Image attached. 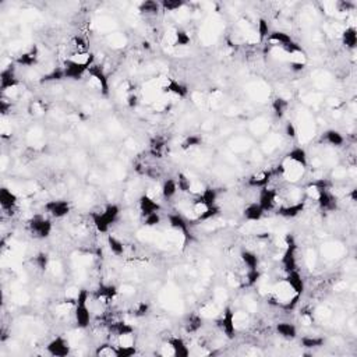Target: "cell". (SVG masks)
<instances>
[{"instance_id": "cell-19", "label": "cell", "mask_w": 357, "mask_h": 357, "mask_svg": "<svg viewBox=\"0 0 357 357\" xmlns=\"http://www.w3.org/2000/svg\"><path fill=\"white\" fill-rule=\"evenodd\" d=\"M168 346L172 351V356L175 357H188L191 353L186 340L180 336H170L168 339Z\"/></svg>"}, {"instance_id": "cell-4", "label": "cell", "mask_w": 357, "mask_h": 357, "mask_svg": "<svg viewBox=\"0 0 357 357\" xmlns=\"http://www.w3.org/2000/svg\"><path fill=\"white\" fill-rule=\"evenodd\" d=\"M217 327L219 328L221 332L224 333L225 338L229 339V340H233L237 336L236 314L230 306H226L224 309V313L217 320Z\"/></svg>"}, {"instance_id": "cell-8", "label": "cell", "mask_w": 357, "mask_h": 357, "mask_svg": "<svg viewBox=\"0 0 357 357\" xmlns=\"http://www.w3.org/2000/svg\"><path fill=\"white\" fill-rule=\"evenodd\" d=\"M87 74L97 83L98 88H99V91H101V95H102V97H109V79H108V74L105 72V68H103L101 64L94 63V64L88 68V73Z\"/></svg>"}, {"instance_id": "cell-1", "label": "cell", "mask_w": 357, "mask_h": 357, "mask_svg": "<svg viewBox=\"0 0 357 357\" xmlns=\"http://www.w3.org/2000/svg\"><path fill=\"white\" fill-rule=\"evenodd\" d=\"M92 224L95 226V229L99 233H109L110 228L117 222V219L120 217V206L117 204H108L103 208L102 211L91 212Z\"/></svg>"}, {"instance_id": "cell-14", "label": "cell", "mask_w": 357, "mask_h": 357, "mask_svg": "<svg viewBox=\"0 0 357 357\" xmlns=\"http://www.w3.org/2000/svg\"><path fill=\"white\" fill-rule=\"evenodd\" d=\"M317 204L322 212H335L338 209V198L331 190H321L317 193Z\"/></svg>"}, {"instance_id": "cell-28", "label": "cell", "mask_w": 357, "mask_h": 357, "mask_svg": "<svg viewBox=\"0 0 357 357\" xmlns=\"http://www.w3.org/2000/svg\"><path fill=\"white\" fill-rule=\"evenodd\" d=\"M109 331L113 335H116L117 338H123V336H134V327L131 324H128L126 321H115L109 325Z\"/></svg>"}, {"instance_id": "cell-33", "label": "cell", "mask_w": 357, "mask_h": 357, "mask_svg": "<svg viewBox=\"0 0 357 357\" xmlns=\"http://www.w3.org/2000/svg\"><path fill=\"white\" fill-rule=\"evenodd\" d=\"M177 191H179V188H177L176 179H173V177L165 179L164 183H162V187H161V193H162V197H164L165 200H173Z\"/></svg>"}, {"instance_id": "cell-13", "label": "cell", "mask_w": 357, "mask_h": 357, "mask_svg": "<svg viewBox=\"0 0 357 357\" xmlns=\"http://www.w3.org/2000/svg\"><path fill=\"white\" fill-rule=\"evenodd\" d=\"M276 198H278V193L269 186L258 190V201L257 202L260 204L264 212L272 211L273 208L276 206Z\"/></svg>"}, {"instance_id": "cell-18", "label": "cell", "mask_w": 357, "mask_h": 357, "mask_svg": "<svg viewBox=\"0 0 357 357\" xmlns=\"http://www.w3.org/2000/svg\"><path fill=\"white\" fill-rule=\"evenodd\" d=\"M138 208L141 212V217H148L155 212H161V204L157 200H154L151 195L142 194L138 198Z\"/></svg>"}, {"instance_id": "cell-55", "label": "cell", "mask_w": 357, "mask_h": 357, "mask_svg": "<svg viewBox=\"0 0 357 357\" xmlns=\"http://www.w3.org/2000/svg\"><path fill=\"white\" fill-rule=\"evenodd\" d=\"M289 67H291V70L293 73H302V72L306 70V61L292 60L291 63H289Z\"/></svg>"}, {"instance_id": "cell-25", "label": "cell", "mask_w": 357, "mask_h": 357, "mask_svg": "<svg viewBox=\"0 0 357 357\" xmlns=\"http://www.w3.org/2000/svg\"><path fill=\"white\" fill-rule=\"evenodd\" d=\"M321 142L328 144V146L333 147V148H340V147L345 144V137L342 135L340 131L331 128V130H327V131L322 133V135H321Z\"/></svg>"}, {"instance_id": "cell-43", "label": "cell", "mask_w": 357, "mask_h": 357, "mask_svg": "<svg viewBox=\"0 0 357 357\" xmlns=\"http://www.w3.org/2000/svg\"><path fill=\"white\" fill-rule=\"evenodd\" d=\"M176 183H177L179 191H182V193H190L191 191V179L186 173H183V172L177 173Z\"/></svg>"}, {"instance_id": "cell-41", "label": "cell", "mask_w": 357, "mask_h": 357, "mask_svg": "<svg viewBox=\"0 0 357 357\" xmlns=\"http://www.w3.org/2000/svg\"><path fill=\"white\" fill-rule=\"evenodd\" d=\"M95 356L98 357H117V346L112 343H102L97 347Z\"/></svg>"}, {"instance_id": "cell-21", "label": "cell", "mask_w": 357, "mask_h": 357, "mask_svg": "<svg viewBox=\"0 0 357 357\" xmlns=\"http://www.w3.org/2000/svg\"><path fill=\"white\" fill-rule=\"evenodd\" d=\"M162 91L165 94H172L177 98H187L188 95V87L186 84H183L180 81H177L175 79H168L166 84L162 87Z\"/></svg>"}, {"instance_id": "cell-51", "label": "cell", "mask_w": 357, "mask_h": 357, "mask_svg": "<svg viewBox=\"0 0 357 357\" xmlns=\"http://www.w3.org/2000/svg\"><path fill=\"white\" fill-rule=\"evenodd\" d=\"M300 299H302V296H299V295H295V296L292 297V299H289V300H286V302L280 303V309L283 310V311H286V313H291V311H293V310L296 309L297 306H299V303H300Z\"/></svg>"}, {"instance_id": "cell-11", "label": "cell", "mask_w": 357, "mask_h": 357, "mask_svg": "<svg viewBox=\"0 0 357 357\" xmlns=\"http://www.w3.org/2000/svg\"><path fill=\"white\" fill-rule=\"evenodd\" d=\"M46 351L53 357H67L72 353V346L68 339L57 335L46 345Z\"/></svg>"}, {"instance_id": "cell-31", "label": "cell", "mask_w": 357, "mask_h": 357, "mask_svg": "<svg viewBox=\"0 0 357 357\" xmlns=\"http://www.w3.org/2000/svg\"><path fill=\"white\" fill-rule=\"evenodd\" d=\"M272 112H273V116L276 117V119H283L284 116H286V113H288V110H289V106H291V103H289V101L286 99V98L283 97H275L272 101Z\"/></svg>"}, {"instance_id": "cell-56", "label": "cell", "mask_w": 357, "mask_h": 357, "mask_svg": "<svg viewBox=\"0 0 357 357\" xmlns=\"http://www.w3.org/2000/svg\"><path fill=\"white\" fill-rule=\"evenodd\" d=\"M139 103V99H138V95L137 94H134V92H131L130 95L127 97V106L130 108V109H134V108H137Z\"/></svg>"}, {"instance_id": "cell-20", "label": "cell", "mask_w": 357, "mask_h": 357, "mask_svg": "<svg viewBox=\"0 0 357 357\" xmlns=\"http://www.w3.org/2000/svg\"><path fill=\"white\" fill-rule=\"evenodd\" d=\"M286 159L291 161L292 164L300 166L303 169H306L309 166V155L304 148L302 147H293L289 151L286 152Z\"/></svg>"}, {"instance_id": "cell-22", "label": "cell", "mask_w": 357, "mask_h": 357, "mask_svg": "<svg viewBox=\"0 0 357 357\" xmlns=\"http://www.w3.org/2000/svg\"><path fill=\"white\" fill-rule=\"evenodd\" d=\"M19 204V197L16 193H13L10 188L2 187L0 188V205L5 212H12L16 209Z\"/></svg>"}, {"instance_id": "cell-15", "label": "cell", "mask_w": 357, "mask_h": 357, "mask_svg": "<svg viewBox=\"0 0 357 357\" xmlns=\"http://www.w3.org/2000/svg\"><path fill=\"white\" fill-rule=\"evenodd\" d=\"M283 282L291 288L292 292H293L295 295L303 296V293L306 292V280L303 278L302 273L299 272V269L286 273Z\"/></svg>"}, {"instance_id": "cell-2", "label": "cell", "mask_w": 357, "mask_h": 357, "mask_svg": "<svg viewBox=\"0 0 357 357\" xmlns=\"http://www.w3.org/2000/svg\"><path fill=\"white\" fill-rule=\"evenodd\" d=\"M90 292L87 289H80L74 299V320L80 329H87L92 321L91 309L88 307Z\"/></svg>"}, {"instance_id": "cell-34", "label": "cell", "mask_w": 357, "mask_h": 357, "mask_svg": "<svg viewBox=\"0 0 357 357\" xmlns=\"http://www.w3.org/2000/svg\"><path fill=\"white\" fill-rule=\"evenodd\" d=\"M117 293H119L117 286L112 283H101L97 289L98 299H103V300H108V302L113 300L117 296Z\"/></svg>"}, {"instance_id": "cell-35", "label": "cell", "mask_w": 357, "mask_h": 357, "mask_svg": "<svg viewBox=\"0 0 357 357\" xmlns=\"http://www.w3.org/2000/svg\"><path fill=\"white\" fill-rule=\"evenodd\" d=\"M162 9H161V3L159 2H155V0H146L142 3L138 5V12L139 14L142 16H151V17H155L159 14Z\"/></svg>"}, {"instance_id": "cell-39", "label": "cell", "mask_w": 357, "mask_h": 357, "mask_svg": "<svg viewBox=\"0 0 357 357\" xmlns=\"http://www.w3.org/2000/svg\"><path fill=\"white\" fill-rule=\"evenodd\" d=\"M165 148H166V141L162 137H154L150 144V154L154 158H162Z\"/></svg>"}, {"instance_id": "cell-48", "label": "cell", "mask_w": 357, "mask_h": 357, "mask_svg": "<svg viewBox=\"0 0 357 357\" xmlns=\"http://www.w3.org/2000/svg\"><path fill=\"white\" fill-rule=\"evenodd\" d=\"M261 279V271L260 268L257 269H247L246 272V286L247 288H254L258 284Z\"/></svg>"}, {"instance_id": "cell-40", "label": "cell", "mask_w": 357, "mask_h": 357, "mask_svg": "<svg viewBox=\"0 0 357 357\" xmlns=\"http://www.w3.org/2000/svg\"><path fill=\"white\" fill-rule=\"evenodd\" d=\"M61 80H66L64 77V72H63V67H55L53 70H50L49 73H45L41 77V83H57Z\"/></svg>"}, {"instance_id": "cell-3", "label": "cell", "mask_w": 357, "mask_h": 357, "mask_svg": "<svg viewBox=\"0 0 357 357\" xmlns=\"http://www.w3.org/2000/svg\"><path fill=\"white\" fill-rule=\"evenodd\" d=\"M28 230L32 236L39 240H45L52 235L53 230V224L49 218H46L45 215L37 213L28 221Z\"/></svg>"}, {"instance_id": "cell-45", "label": "cell", "mask_w": 357, "mask_h": 357, "mask_svg": "<svg viewBox=\"0 0 357 357\" xmlns=\"http://www.w3.org/2000/svg\"><path fill=\"white\" fill-rule=\"evenodd\" d=\"M191 43V37L186 30H176L175 32V46H188Z\"/></svg>"}, {"instance_id": "cell-17", "label": "cell", "mask_w": 357, "mask_h": 357, "mask_svg": "<svg viewBox=\"0 0 357 357\" xmlns=\"http://www.w3.org/2000/svg\"><path fill=\"white\" fill-rule=\"evenodd\" d=\"M39 60V48L37 45H32L28 50L20 53L16 57V64L23 67H34Z\"/></svg>"}, {"instance_id": "cell-49", "label": "cell", "mask_w": 357, "mask_h": 357, "mask_svg": "<svg viewBox=\"0 0 357 357\" xmlns=\"http://www.w3.org/2000/svg\"><path fill=\"white\" fill-rule=\"evenodd\" d=\"M34 265L37 266L39 271H42V272H45L46 269H48L49 266V255L48 253H43V251H41V253H38L35 257H34Z\"/></svg>"}, {"instance_id": "cell-44", "label": "cell", "mask_w": 357, "mask_h": 357, "mask_svg": "<svg viewBox=\"0 0 357 357\" xmlns=\"http://www.w3.org/2000/svg\"><path fill=\"white\" fill-rule=\"evenodd\" d=\"M73 46L76 48V53H88L90 50V43L87 41V38L83 35H74L73 37Z\"/></svg>"}, {"instance_id": "cell-5", "label": "cell", "mask_w": 357, "mask_h": 357, "mask_svg": "<svg viewBox=\"0 0 357 357\" xmlns=\"http://www.w3.org/2000/svg\"><path fill=\"white\" fill-rule=\"evenodd\" d=\"M284 242H286V248H284L282 258H280V264H282L284 272L288 273L297 269V243L295 240V236L291 233L286 235Z\"/></svg>"}, {"instance_id": "cell-37", "label": "cell", "mask_w": 357, "mask_h": 357, "mask_svg": "<svg viewBox=\"0 0 357 357\" xmlns=\"http://www.w3.org/2000/svg\"><path fill=\"white\" fill-rule=\"evenodd\" d=\"M106 243H108V247H109L110 253H112L113 255H116V257H121V255L124 254V251H126V246H124V243L121 242L119 237H116L113 236V235H109V233H108Z\"/></svg>"}, {"instance_id": "cell-54", "label": "cell", "mask_w": 357, "mask_h": 357, "mask_svg": "<svg viewBox=\"0 0 357 357\" xmlns=\"http://www.w3.org/2000/svg\"><path fill=\"white\" fill-rule=\"evenodd\" d=\"M284 135L291 139H295L297 137V128L293 121H288L284 124Z\"/></svg>"}, {"instance_id": "cell-53", "label": "cell", "mask_w": 357, "mask_h": 357, "mask_svg": "<svg viewBox=\"0 0 357 357\" xmlns=\"http://www.w3.org/2000/svg\"><path fill=\"white\" fill-rule=\"evenodd\" d=\"M161 221H162V218H161V213H159V212H155V213H151V215L142 218V222H144V225L148 226V228L158 226V225L161 224Z\"/></svg>"}, {"instance_id": "cell-16", "label": "cell", "mask_w": 357, "mask_h": 357, "mask_svg": "<svg viewBox=\"0 0 357 357\" xmlns=\"http://www.w3.org/2000/svg\"><path fill=\"white\" fill-rule=\"evenodd\" d=\"M273 179V173L272 170H264V172H260V173H255V175H251L247 179V186L251 188H260L268 187L269 183L272 182Z\"/></svg>"}, {"instance_id": "cell-57", "label": "cell", "mask_w": 357, "mask_h": 357, "mask_svg": "<svg viewBox=\"0 0 357 357\" xmlns=\"http://www.w3.org/2000/svg\"><path fill=\"white\" fill-rule=\"evenodd\" d=\"M12 110V102H9L7 99H2L0 101V112H2V115H7L9 112Z\"/></svg>"}, {"instance_id": "cell-12", "label": "cell", "mask_w": 357, "mask_h": 357, "mask_svg": "<svg viewBox=\"0 0 357 357\" xmlns=\"http://www.w3.org/2000/svg\"><path fill=\"white\" fill-rule=\"evenodd\" d=\"M20 84L17 74H16V67L10 64V66L5 67L0 73V88L2 91L6 92L9 90H14L17 88Z\"/></svg>"}, {"instance_id": "cell-29", "label": "cell", "mask_w": 357, "mask_h": 357, "mask_svg": "<svg viewBox=\"0 0 357 357\" xmlns=\"http://www.w3.org/2000/svg\"><path fill=\"white\" fill-rule=\"evenodd\" d=\"M266 41L271 43H275L276 46H279V48L282 49L284 48L286 45H289L291 42H293L295 39L292 38L291 34H288V32H284V31H271V34H269V37L266 38Z\"/></svg>"}, {"instance_id": "cell-36", "label": "cell", "mask_w": 357, "mask_h": 357, "mask_svg": "<svg viewBox=\"0 0 357 357\" xmlns=\"http://www.w3.org/2000/svg\"><path fill=\"white\" fill-rule=\"evenodd\" d=\"M240 260L247 269H257L260 266V258L251 250H242L240 251Z\"/></svg>"}, {"instance_id": "cell-27", "label": "cell", "mask_w": 357, "mask_h": 357, "mask_svg": "<svg viewBox=\"0 0 357 357\" xmlns=\"http://www.w3.org/2000/svg\"><path fill=\"white\" fill-rule=\"evenodd\" d=\"M264 209L261 208L260 204L255 201V202H250L248 205H246V208L243 209V217L248 222H258L261 219L264 218Z\"/></svg>"}, {"instance_id": "cell-32", "label": "cell", "mask_w": 357, "mask_h": 357, "mask_svg": "<svg viewBox=\"0 0 357 357\" xmlns=\"http://www.w3.org/2000/svg\"><path fill=\"white\" fill-rule=\"evenodd\" d=\"M342 45L349 50H354L357 46V30L356 27H347L342 32Z\"/></svg>"}, {"instance_id": "cell-6", "label": "cell", "mask_w": 357, "mask_h": 357, "mask_svg": "<svg viewBox=\"0 0 357 357\" xmlns=\"http://www.w3.org/2000/svg\"><path fill=\"white\" fill-rule=\"evenodd\" d=\"M94 63H81L68 57L66 60L63 61V72H64V77L66 80H74V81H79V80L84 79V76H87L88 73V68L92 66Z\"/></svg>"}, {"instance_id": "cell-46", "label": "cell", "mask_w": 357, "mask_h": 357, "mask_svg": "<svg viewBox=\"0 0 357 357\" xmlns=\"http://www.w3.org/2000/svg\"><path fill=\"white\" fill-rule=\"evenodd\" d=\"M159 3H161V9L164 12H176V10H180L182 7L186 6V3L183 0H162Z\"/></svg>"}, {"instance_id": "cell-7", "label": "cell", "mask_w": 357, "mask_h": 357, "mask_svg": "<svg viewBox=\"0 0 357 357\" xmlns=\"http://www.w3.org/2000/svg\"><path fill=\"white\" fill-rule=\"evenodd\" d=\"M168 224L173 230H177L182 233V236L184 237V242L190 243L193 242V232H191V224L190 221L183 217L182 213L179 212H173L168 215Z\"/></svg>"}, {"instance_id": "cell-9", "label": "cell", "mask_w": 357, "mask_h": 357, "mask_svg": "<svg viewBox=\"0 0 357 357\" xmlns=\"http://www.w3.org/2000/svg\"><path fill=\"white\" fill-rule=\"evenodd\" d=\"M43 209L50 218L63 219L72 212V204L67 200H49L45 202Z\"/></svg>"}, {"instance_id": "cell-42", "label": "cell", "mask_w": 357, "mask_h": 357, "mask_svg": "<svg viewBox=\"0 0 357 357\" xmlns=\"http://www.w3.org/2000/svg\"><path fill=\"white\" fill-rule=\"evenodd\" d=\"M202 144V137L198 135V134H190L187 135L186 138L183 139L182 142V150L183 151H188V150H193V148H197Z\"/></svg>"}, {"instance_id": "cell-58", "label": "cell", "mask_w": 357, "mask_h": 357, "mask_svg": "<svg viewBox=\"0 0 357 357\" xmlns=\"http://www.w3.org/2000/svg\"><path fill=\"white\" fill-rule=\"evenodd\" d=\"M338 6H339V12H349V10H351V9H354V3L342 0V2H339Z\"/></svg>"}, {"instance_id": "cell-38", "label": "cell", "mask_w": 357, "mask_h": 357, "mask_svg": "<svg viewBox=\"0 0 357 357\" xmlns=\"http://www.w3.org/2000/svg\"><path fill=\"white\" fill-rule=\"evenodd\" d=\"M300 345L304 349H317V347L325 345V339L322 336H317V335H304L300 339Z\"/></svg>"}, {"instance_id": "cell-59", "label": "cell", "mask_w": 357, "mask_h": 357, "mask_svg": "<svg viewBox=\"0 0 357 357\" xmlns=\"http://www.w3.org/2000/svg\"><path fill=\"white\" fill-rule=\"evenodd\" d=\"M350 197H351V201H353V202H356V200H357V195H356V188H353V190H351Z\"/></svg>"}, {"instance_id": "cell-50", "label": "cell", "mask_w": 357, "mask_h": 357, "mask_svg": "<svg viewBox=\"0 0 357 357\" xmlns=\"http://www.w3.org/2000/svg\"><path fill=\"white\" fill-rule=\"evenodd\" d=\"M150 310H151V306H150L148 303L139 302L137 303V306L134 307L133 315L135 318H142V317H147V315L150 314Z\"/></svg>"}, {"instance_id": "cell-23", "label": "cell", "mask_w": 357, "mask_h": 357, "mask_svg": "<svg viewBox=\"0 0 357 357\" xmlns=\"http://www.w3.org/2000/svg\"><path fill=\"white\" fill-rule=\"evenodd\" d=\"M306 209V202L300 201V202H293L291 205H283L278 208V215L284 219H295L299 215H302Z\"/></svg>"}, {"instance_id": "cell-52", "label": "cell", "mask_w": 357, "mask_h": 357, "mask_svg": "<svg viewBox=\"0 0 357 357\" xmlns=\"http://www.w3.org/2000/svg\"><path fill=\"white\" fill-rule=\"evenodd\" d=\"M137 354L134 345H117V357H133Z\"/></svg>"}, {"instance_id": "cell-60", "label": "cell", "mask_w": 357, "mask_h": 357, "mask_svg": "<svg viewBox=\"0 0 357 357\" xmlns=\"http://www.w3.org/2000/svg\"><path fill=\"white\" fill-rule=\"evenodd\" d=\"M142 48H144V49H150V43H148V42H142Z\"/></svg>"}, {"instance_id": "cell-30", "label": "cell", "mask_w": 357, "mask_h": 357, "mask_svg": "<svg viewBox=\"0 0 357 357\" xmlns=\"http://www.w3.org/2000/svg\"><path fill=\"white\" fill-rule=\"evenodd\" d=\"M204 325V320L200 314L191 313L184 320V331L187 333H197Z\"/></svg>"}, {"instance_id": "cell-47", "label": "cell", "mask_w": 357, "mask_h": 357, "mask_svg": "<svg viewBox=\"0 0 357 357\" xmlns=\"http://www.w3.org/2000/svg\"><path fill=\"white\" fill-rule=\"evenodd\" d=\"M271 31L272 30H271V25L268 23V20H258V23H257V32H258V38H260L261 41H265L266 38L269 37Z\"/></svg>"}, {"instance_id": "cell-26", "label": "cell", "mask_w": 357, "mask_h": 357, "mask_svg": "<svg viewBox=\"0 0 357 357\" xmlns=\"http://www.w3.org/2000/svg\"><path fill=\"white\" fill-rule=\"evenodd\" d=\"M221 211H222V209H221V206H219L218 204H217V205L208 206V208H204L202 211L197 213V218L194 219V221H190V224L193 226V225L201 224V222L212 221V219L218 218L219 215H221Z\"/></svg>"}, {"instance_id": "cell-10", "label": "cell", "mask_w": 357, "mask_h": 357, "mask_svg": "<svg viewBox=\"0 0 357 357\" xmlns=\"http://www.w3.org/2000/svg\"><path fill=\"white\" fill-rule=\"evenodd\" d=\"M219 193L217 188L213 187H205L201 193H198L195 197L193 198V205L195 208H198L201 212L204 208H208V206L217 205V201H218Z\"/></svg>"}, {"instance_id": "cell-24", "label": "cell", "mask_w": 357, "mask_h": 357, "mask_svg": "<svg viewBox=\"0 0 357 357\" xmlns=\"http://www.w3.org/2000/svg\"><path fill=\"white\" fill-rule=\"evenodd\" d=\"M275 331H276V333H278L280 338L286 339V340H293V339H296L297 335H299L296 325L289 322V321H280V322H278V324L275 325Z\"/></svg>"}]
</instances>
